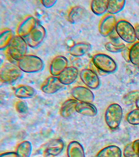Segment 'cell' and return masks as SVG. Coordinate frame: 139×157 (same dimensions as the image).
Returning <instances> with one entry per match:
<instances>
[{
    "instance_id": "2e32d148",
    "label": "cell",
    "mask_w": 139,
    "mask_h": 157,
    "mask_svg": "<svg viewBox=\"0 0 139 157\" xmlns=\"http://www.w3.org/2000/svg\"><path fill=\"white\" fill-rule=\"evenodd\" d=\"M64 143L60 139H55L50 141L45 148L46 154L52 156H57L61 153L64 150Z\"/></svg>"
},
{
    "instance_id": "4316f807",
    "label": "cell",
    "mask_w": 139,
    "mask_h": 157,
    "mask_svg": "<svg viewBox=\"0 0 139 157\" xmlns=\"http://www.w3.org/2000/svg\"><path fill=\"white\" fill-rule=\"evenodd\" d=\"M130 62L135 66L139 65V41H137L129 47Z\"/></svg>"
},
{
    "instance_id": "8d00e7d4",
    "label": "cell",
    "mask_w": 139,
    "mask_h": 157,
    "mask_svg": "<svg viewBox=\"0 0 139 157\" xmlns=\"http://www.w3.org/2000/svg\"><path fill=\"white\" fill-rule=\"evenodd\" d=\"M0 157H19L16 152H8L2 153Z\"/></svg>"
},
{
    "instance_id": "1f68e13d",
    "label": "cell",
    "mask_w": 139,
    "mask_h": 157,
    "mask_svg": "<svg viewBox=\"0 0 139 157\" xmlns=\"http://www.w3.org/2000/svg\"><path fill=\"white\" fill-rule=\"evenodd\" d=\"M133 142L127 144L123 150V154L124 157H138L134 153L132 147Z\"/></svg>"
},
{
    "instance_id": "f35d334b",
    "label": "cell",
    "mask_w": 139,
    "mask_h": 157,
    "mask_svg": "<svg viewBox=\"0 0 139 157\" xmlns=\"http://www.w3.org/2000/svg\"><path fill=\"white\" fill-rule=\"evenodd\" d=\"M135 103L137 109H139V98H138Z\"/></svg>"
},
{
    "instance_id": "ac0fdd59",
    "label": "cell",
    "mask_w": 139,
    "mask_h": 157,
    "mask_svg": "<svg viewBox=\"0 0 139 157\" xmlns=\"http://www.w3.org/2000/svg\"><path fill=\"white\" fill-rule=\"evenodd\" d=\"M91 45L88 42H79L69 48V52L71 56L80 57L86 55L91 50Z\"/></svg>"
},
{
    "instance_id": "277c9868",
    "label": "cell",
    "mask_w": 139,
    "mask_h": 157,
    "mask_svg": "<svg viewBox=\"0 0 139 157\" xmlns=\"http://www.w3.org/2000/svg\"><path fill=\"white\" fill-rule=\"evenodd\" d=\"M23 75V71L14 64L5 63L0 69V80L5 84H13L21 78Z\"/></svg>"
},
{
    "instance_id": "8fae6325",
    "label": "cell",
    "mask_w": 139,
    "mask_h": 157,
    "mask_svg": "<svg viewBox=\"0 0 139 157\" xmlns=\"http://www.w3.org/2000/svg\"><path fill=\"white\" fill-rule=\"evenodd\" d=\"M72 96L79 102L92 103L95 99V95L92 91L83 86H77L71 90Z\"/></svg>"
},
{
    "instance_id": "484cf974",
    "label": "cell",
    "mask_w": 139,
    "mask_h": 157,
    "mask_svg": "<svg viewBox=\"0 0 139 157\" xmlns=\"http://www.w3.org/2000/svg\"><path fill=\"white\" fill-rule=\"evenodd\" d=\"M13 33L11 29L5 28L0 33V49L3 50L8 47L13 39Z\"/></svg>"
},
{
    "instance_id": "30bf717a",
    "label": "cell",
    "mask_w": 139,
    "mask_h": 157,
    "mask_svg": "<svg viewBox=\"0 0 139 157\" xmlns=\"http://www.w3.org/2000/svg\"><path fill=\"white\" fill-rule=\"evenodd\" d=\"M38 22L35 17L29 15L20 22L16 28L17 35L26 38L37 25Z\"/></svg>"
},
{
    "instance_id": "83f0119b",
    "label": "cell",
    "mask_w": 139,
    "mask_h": 157,
    "mask_svg": "<svg viewBox=\"0 0 139 157\" xmlns=\"http://www.w3.org/2000/svg\"><path fill=\"white\" fill-rule=\"evenodd\" d=\"M139 98V90H135L129 92L126 94L122 99V103L125 105H131L135 103Z\"/></svg>"
},
{
    "instance_id": "52a82bcc",
    "label": "cell",
    "mask_w": 139,
    "mask_h": 157,
    "mask_svg": "<svg viewBox=\"0 0 139 157\" xmlns=\"http://www.w3.org/2000/svg\"><path fill=\"white\" fill-rule=\"evenodd\" d=\"M46 34L44 27L38 23L35 29L26 37V41L28 45L33 48L38 47L44 40Z\"/></svg>"
},
{
    "instance_id": "5b68a950",
    "label": "cell",
    "mask_w": 139,
    "mask_h": 157,
    "mask_svg": "<svg viewBox=\"0 0 139 157\" xmlns=\"http://www.w3.org/2000/svg\"><path fill=\"white\" fill-rule=\"evenodd\" d=\"M123 110L119 104L113 103L106 109L105 120L111 129H116L119 127L123 117Z\"/></svg>"
},
{
    "instance_id": "5bb4252c",
    "label": "cell",
    "mask_w": 139,
    "mask_h": 157,
    "mask_svg": "<svg viewBox=\"0 0 139 157\" xmlns=\"http://www.w3.org/2000/svg\"><path fill=\"white\" fill-rule=\"evenodd\" d=\"M79 75V71L75 66H68L58 76L61 83L69 85L74 83Z\"/></svg>"
},
{
    "instance_id": "4fadbf2b",
    "label": "cell",
    "mask_w": 139,
    "mask_h": 157,
    "mask_svg": "<svg viewBox=\"0 0 139 157\" xmlns=\"http://www.w3.org/2000/svg\"><path fill=\"white\" fill-rule=\"evenodd\" d=\"M68 59L65 56L62 55L56 56L50 64V73L52 76L57 77L68 67Z\"/></svg>"
},
{
    "instance_id": "7402d4cb",
    "label": "cell",
    "mask_w": 139,
    "mask_h": 157,
    "mask_svg": "<svg viewBox=\"0 0 139 157\" xmlns=\"http://www.w3.org/2000/svg\"><path fill=\"white\" fill-rule=\"evenodd\" d=\"M85 13V10L82 7L74 6L72 7L68 12V21L72 23H78L82 19Z\"/></svg>"
},
{
    "instance_id": "44dd1931",
    "label": "cell",
    "mask_w": 139,
    "mask_h": 157,
    "mask_svg": "<svg viewBox=\"0 0 139 157\" xmlns=\"http://www.w3.org/2000/svg\"><path fill=\"white\" fill-rule=\"evenodd\" d=\"M79 102L74 99H70L65 101L61 107V116L64 118L69 117L71 116L75 111V107Z\"/></svg>"
},
{
    "instance_id": "4dcf8cb0",
    "label": "cell",
    "mask_w": 139,
    "mask_h": 157,
    "mask_svg": "<svg viewBox=\"0 0 139 157\" xmlns=\"http://www.w3.org/2000/svg\"><path fill=\"white\" fill-rule=\"evenodd\" d=\"M15 108L16 111L20 114L27 113L29 110L27 103L24 101H19L16 102Z\"/></svg>"
},
{
    "instance_id": "d6a6232c",
    "label": "cell",
    "mask_w": 139,
    "mask_h": 157,
    "mask_svg": "<svg viewBox=\"0 0 139 157\" xmlns=\"http://www.w3.org/2000/svg\"><path fill=\"white\" fill-rule=\"evenodd\" d=\"M41 2L46 8H49L53 7L57 2V0H42Z\"/></svg>"
},
{
    "instance_id": "d6986e66",
    "label": "cell",
    "mask_w": 139,
    "mask_h": 157,
    "mask_svg": "<svg viewBox=\"0 0 139 157\" xmlns=\"http://www.w3.org/2000/svg\"><path fill=\"white\" fill-rule=\"evenodd\" d=\"M67 153L68 157H85L83 147L77 141H73L69 143Z\"/></svg>"
},
{
    "instance_id": "cb8c5ba5",
    "label": "cell",
    "mask_w": 139,
    "mask_h": 157,
    "mask_svg": "<svg viewBox=\"0 0 139 157\" xmlns=\"http://www.w3.org/2000/svg\"><path fill=\"white\" fill-rule=\"evenodd\" d=\"M125 0H109L107 6V12L110 14H117L123 10L126 5Z\"/></svg>"
},
{
    "instance_id": "d4e9b609",
    "label": "cell",
    "mask_w": 139,
    "mask_h": 157,
    "mask_svg": "<svg viewBox=\"0 0 139 157\" xmlns=\"http://www.w3.org/2000/svg\"><path fill=\"white\" fill-rule=\"evenodd\" d=\"M32 151L31 143L30 141L25 140L18 145L16 152L19 157H30Z\"/></svg>"
},
{
    "instance_id": "7c38bea8",
    "label": "cell",
    "mask_w": 139,
    "mask_h": 157,
    "mask_svg": "<svg viewBox=\"0 0 139 157\" xmlns=\"http://www.w3.org/2000/svg\"><path fill=\"white\" fill-rule=\"evenodd\" d=\"M64 86L58 77L51 76L47 77L42 83L41 90L44 93L47 94H55L62 89Z\"/></svg>"
},
{
    "instance_id": "e0dca14e",
    "label": "cell",
    "mask_w": 139,
    "mask_h": 157,
    "mask_svg": "<svg viewBox=\"0 0 139 157\" xmlns=\"http://www.w3.org/2000/svg\"><path fill=\"white\" fill-rule=\"evenodd\" d=\"M75 112L84 116L94 117L98 113L96 105L91 103L79 102L75 107Z\"/></svg>"
},
{
    "instance_id": "f1b7e54d",
    "label": "cell",
    "mask_w": 139,
    "mask_h": 157,
    "mask_svg": "<svg viewBox=\"0 0 139 157\" xmlns=\"http://www.w3.org/2000/svg\"><path fill=\"white\" fill-rule=\"evenodd\" d=\"M125 44L123 43H114L108 42L106 43L104 47L106 50L112 53L122 52L126 48Z\"/></svg>"
},
{
    "instance_id": "7a4b0ae2",
    "label": "cell",
    "mask_w": 139,
    "mask_h": 157,
    "mask_svg": "<svg viewBox=\"0 0 139 157\" xmlns=\"http://www.w3.org/2000/svg\"><path fill=\"white\" fill-rule=\"evenodd\" d=\"M17 66L23 72L28 73L41 72L44 67L42 59L35 55H25L17 62Z\"/></svg>"
},
{
    "instance_id": "ba28073f",
    "label": "cell",
    "mask_w": 139,
    "mask_h": 157,
    "mask_svg": "<svg viewBox=\"0 0 139 157\" xmlns=\"http://www.w3.org/2000/svg\"><path fill=\"white\" fill-rule=\"evenodd\" d=\"M116 21L114 15L106 13L102 17L98 25V30L102 36H109L115 30Z\"/></svg>"
},
{
    "instance_id": "74e56055",
    "label": "cell",
    "mask_w": 139,
    "mask_h": 157,
    "mask_svg": "<svg viewBox=\"0 0 139 157\" xmlns=\"http://www.w3.org/2000/svg\"><path fill=\"white\" fill-rule=\"evenodd\" d=\"M135 28L136 39L139 41V24L135 25Z\"/></svg>"
},
{
    "instance_id": "e575fe53",
    "label": "cell",
    "mask_w": 139,
    "mask_h": 157,
    "mask_svg": "<svg viewBox=\"0 0 139 157\" xmlns=\"http://www.w3.org/2000/svg\"><path fill=\"white\" fill-rule=\"evenodd\" d=\"M109 36L110 39H111V42H112L116 43V44L120 43L119 42V39L120 38L119 37V36L117 34L115 30L113 33H111Z\"/></svg>"
},
{
    "instance_id": "f546056e",
    "label": "cell",
    "mask_w": 139,
    "mask_h": 157,
    "mask_svg": "<svg viewBox=\"0 0 139 157\" xmlns=\"http://www.w3.org/2000/svg\"><path fill=\"white\" fill-rule=\"evenodd\" d=\"M126 120L128 123L132 125H139V109H134L128 113L126 116Z\"/></svg>"
},
{
    "instance_id": "6da1fadb",
    "label": "cell",
    "mask_w": 139,
    "mask_h": 157,
    "mask_svg": "<svg viewBox=\"0 0 139 157\" xmlns=\"http://www.w3.org/2000/svg\"><path fill=\"white\" fill-rule=\"evenodd\" d=\"M27 44L24 38L17 35L13 37L6 50V56L9 61L17 62L26 55Z\"/></svg>"
},
{
    "instance_id": "836d02e7",
    "label": "cell",
    "mask_w": 139,
    "mask_h": 157,
    "mask_svg": "<svg viewBox=\"0 0 139 157\" xmlns=\"http://www.w3.org/2000/svg\"><path fill=\"white\" fill-rule=\"evenodd\" d=\"M132 147L134 153L139 157V140H135L133 142Z\"/></svg>"
},
{
    "instance_id": "ffe728a7",
    "label": "cell",
    "mask_w": 139,
    "mask_h": 157,
    "mask_svg": "<svg viewBox=\"0 0 139 157\" xmlns=\"http://www.w3.org/2000/svg\"><path fill=\"white\" fill-rule=\"evenodd\" d=\"M123 153L119 147L114 145L107 146L101 150L96 157H122Z\"/></svg>"
},
{
    "instance_id": "9a60e30c",
    "label": "cell",
    "mask_w": 139,
    "mask_h": 157,
    "mask_svg": "<svg viewBox=\"0 0 139 157\" xmlns=\"http://www.w3.org/2000/svg\"><path fill=\"white\" fill-rule=\"evenodd\" d=\"M14 95L21 99H31L37 94V91L31 86L27 85H19L14 88Z\"/></svg>"
},
{
    "instance_id": "8992f818",
    "label": "cell",
    "mask_w": 139,
    "mask_h": 157,
    "mask_svg": "<svg viewBox=\"0 0 139 157\" xmlns=\"http://www.w3.org/2000/svg\"><path fill=\"white\" fill-rule=\"evenodd\" d=\"M115 32L120 38L128 44H133L136 41L135 27L125 19H119L116 23Z\"/></svg>"
},
{
    "instance_id": "d590c367",
    "label": "cell",
    "mask_w": 139,
    "mask_h": 157,
    "mask_svg": "<svg viewBox=\"0 0 139 157\" xmlns=\"http://www.w3.org/2000/svg\"><path fill=\"white\" fill-rule=\"evenodd\" d=\"M129 47H126V48L121 52L122 56L127 62H130L129 56Z\"/></svg>"
},
{
    "instance_id": "3957f363",
    "label": "cell",
    "mask_w": 139,
    "mask_h": 157,
    "mask_svg": "<svg viewBox=\"0 0 139 157\" xmlns=\"http://www.w3.org/2000/svg\"><path fill=\"white\" fill-rule=\"evenodd\" d=\"M91 61L97 69L104 74L114 73L118 69V64L115 60L107 54H95Z\"/></svg>"
},
{
    "instance_id": "603a6c76",
    "label": "cell",
    "mask_w": 139,
    "mask_h": 157,
    "mask_svg": "<svg viewBox=\"0 0 139 157\" xmlns=\"http://www.w3.org/2000/svg\"><path fill=\"white\" fill-rule=\"evenodd\" d=\"M108 2L107 0L92 1L91 3V11L96 15H102L107 11Z\"/></svg>"
},
{
    "instance_id": "9c48e42d",
    "label": "cell",
    "mask_w": 139,
    "mask_h": 157,
    "mask_svg": "<svg viewBox=\"0 0 139 157\" xmlns=\"http://www.w3.org/2000/svg\"><path fill=\"white\" fill-rule=\"evenodd\" d=\"M80 79L84 84L91 89H96L101 85L98 75L90 68L82 70L80 73Z\"/></svg>"
}]
</instances>
